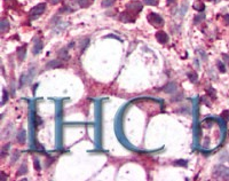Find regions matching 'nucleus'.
<instances>
[{
  "label": "nucleus",
  "instance_id": "obj_1",
  "mask_svg": "<svg viewBox=\"0 0 229 181\" xmlns=\"http://www.w3.org/2000/svg\"><path fill=\"white\" fill-rule=\"evenodd\" d=\"M45 9H46V4H39V5H37L36 7H33L30 10V17H31V19H36V17L40 16V15L45 12Z\"/></svg>",
  "mask_w": 229,
  "mask_h": 181
},
{
  "label": "nucleus",
  "instance_id": "obj_2",
  "mask_svg": "<svg viewBox=\"0 0 229 181\" xmlns=\"http://www.w3.org/2000/svg\"><path fill=\"white\" fill-rule=\"evenodd\" d=\"M148 21L150 22V24H153V27H162L163 25V19L156 13H150L148 15Z\"/></svg>",
  "mask_w": 229,
  "mask_h": 181
},
{
  "label": "nucleus",
  "instance_id": "obj_3",
  "mask_svg": "<svg viewBox=\"0 0 229 181\" xmlns=\"http://www.w3.org/2000/svg\"><path fill=\"white\" fill-rule=\"evenodd\" d=\"M127 9L136 14V13H139L140 10L142 9V5H141V2H139V1H133V2L127 5Z\"/></svg>",
  "mask_w": 229,
  "mask_h": 181
},
{
  "label": "nucleus",
  "instance_id": "obj_4",
  "mask_svg": "<svg viewBox=\"0 0 229 181\" xmlns=\"http://www.w3.org/2000/svg\"><path fill=\"white\" fill-rule=\"evenodd\" d=\"M156 38H157V40H158L160 44H166V42H168V37H167V35L164 31H158V32L156 33Z\"/></svg>",
  "mask_w": 229,
  "mask_h": 181
},
{
  "label": "nucleus",
  "instance_id": "obj_5",
  "mask_svg": "<svg viewBox=\"0 0 229 181\" xmlns=\"http://www.w3.org/2000/svg\"><path fill=\"white\" fill-rule=\"evenodd\" d=\"M77 1H78V4L84 8L88 7L90 4L93 2V0H77Z\"/></svg>",
  "mask_w": 229,
  "mask_h": 181
},
{
  "label": "nucleus",
  "instance_id": "obj_6",
  "mask_svg": "<svg viewBox=\"0 0 229 181\" xmlns=\"http://www.w3.org/2000/svg\"><path fill=\"white\" fill-rule=\"evenodd\" d=\"M17 55L20 57V60H23L24 59V55H25V46H23V47H20V48L17 49Z\"/></svg>",
  "mask_w": 229,
  "mask_h": 181
},
{
  "label": "nucleus",
  "instance_id": "obj_7",
  "mask_svg": "<svg viewBox=\"0 0 229 181\" xmlns=\"http://www.w3.org/2000/svg\"><path fill=\"white\" fill-rule=\"evenodd\" d=\"M8 29H9V23H8V21L2 20V21H1V31L5 32V31L8 30Z\"/></svg>",
  "mask_w": 229,
  "mask_h": 181
},
{
  "label": "nucleus",
  "instance_id": "obj_8",
  "mask_svg": "<svg viewBox=\"0 0 229 181\" xmlns=\"http://www.w3.org/2000/svg\"><path fill=\"white\" fill-rule=\"evenodd\" d=\"M113 4H115V0H103L102 6H103V7H110Z\"/></svg>",
  "mask_w": 229,
  "mask_h": 181
},
{
  "label": "nucleus",
  "instance_id": "obj_9",
  "mask_svg": "<svg viewBox=\"0 0 229 181\" xmlns=\"http://www.w3.org/2000/svg\"><path fill=\"white\" fill-rule=\"evenodd\" d=\"M17 139L20 140L21 143H23L24 140H25V132H24V131H21V132L19 133V135H17Z\"/></svg>",
  "mask_w": 229,
  "mask_h": 181
},
{
  "label": "nucleus",
  "instance_id": "obj_10",
  "mask_svg": "<svg viewBox=\"0 0 229 181\" xmlns=\"http://www.w3.org/2000/svg\"><path fill=\"white\" fill-rule=\"evenodd\" d=\"M52 65H54V67H61L62 63L60 62V61H52V62H49L48 64H47V68H52Z\"/></svg>",
  "mask_w": 229,
  "mask_h": 181
},
{
  "label": "nucleus",
  "instance_id": "obj_11",
  "mask_svg": "<svg viewBox=\"0 0 229 181\" xmlns=\"http://www.w3.org/2000/svg\"><path fill=\"white\" fill-rule=\"evenodd\" d=\"M158 1H159V0H145V2H146L147 5H150V6L158 5Z\"/></svg>",
  "mask_w": 229,
  "mask_h": 181
},
{
  "label": "nucleus",
  "instance_id": "obj_12",
  "mask_svg": "<svg viewBox=\"0 0 229 181\" xmlns=\"http://www.w3.org/2000/svg\"><path fill=\"white\" fill-rule=\"evenodd\" d=\"M195 9H197V10H199V12H202V10H204V4H202V2H197L196 5L194 6Z\"/></svg>",
  "mask_w": 229,
  "mask_h": 181
},
{
  "label": "nucleus",
  "instance_id": "obj_13",
  "mask_svg": "<svg viewBox=\"0 0 229 181\" xmlns=\"http://www.w3.org/2000/svg\"><path fill=\"white\" fill-rule=\"evenodd\" d=\"M190 80H193V82H196V80H197L196 73H191V75H190Z\"/></svg>",
  "mask_w": 229,
  "mask_h": 181
},
{
  "label": "nucleus",
  "instance_id": "obj_14",
  "mask_svg": "<svg viewBox=\"0 0 229 181\" xmlns=\"http://www.w3.org/2000/svg\"><path fill=\"white\" fill-rule=\"evenodd\" d=\"M175 0H167V5H171V4H173Z\"/></svg>",
  "mask_w": 229,
  "mask_h": 181
},
{
  "label": "nucleus",
  "instance_id": "obj_15",
  "mask_svg": "<svg viewBox=\"0 0 229 181\" xmlns=\"http://www.w3.org/2000/svg\"><path fill=\"white\" fill-rule=\"evenodd\" d=\"M225 20H226V22L228 23L229 22V15H226V16H225Z\"/></svg>",
  "mask_w": 229,
  "mask_h": 181
}]
</instances>
